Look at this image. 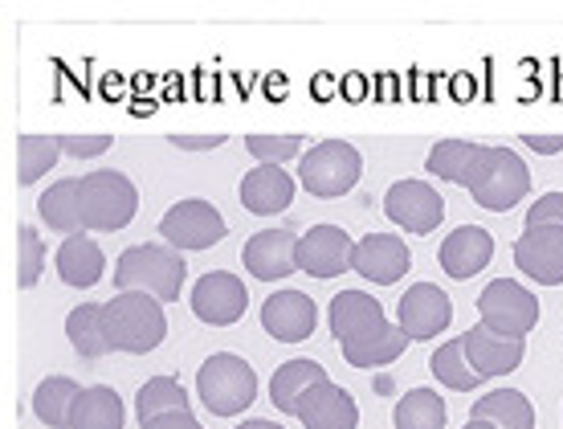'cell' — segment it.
I'll list each match as a JSON object with an SVG mask.
<instances>
[{"label": "cell", "mask_w": 563, "mask_h": 429, "mask_svg": "<svg viewBox=\"0 0 563 429\" xmlns=\"http://www.w3.org/2000/svg\"><path fill=\"white\" fill-rule=\"evenodd\" d=\"M184 274H188V266H184L180 250H172V245H131L114 262L119 295L123 290H140V295H152L159 302H172L180 295Z\"/></svg>", "instance_id": "1"}, {"label": "cell", "mask_w": 563, "mask_h": 429, "mask_svg": "<svg viewBox=\"0 0 563 429\" xmlns=\"http://www.w3.org/2000/svg\"><path fill=\"white\" fill-rule=\"evenodd\" d=\"M107 336H111V352L143 356V352L159 348L168 336L164 302L140 295V290H123L119 299L107 302Z\"/></svg>", "instance_id": "2"}, {"label": "cell", "mask_w": 563, "mask_h": 429, "mask_svg": "<svg viewBox=\"0 0 563 429\" xmlns=\"http://www.w3.org/2000/svg\"><path fill=\"white\" fill-rule=\"evenodd\" d=\"M82 229L86 233H114L131 226V217L140 209V193L123 172H86L82 180Z\"/></svg>", "instance_id": "3"}, {"label": "cell", "mask_w": 563, "mask_h": 429, "mask_svg": "<svg viewBox=\"0 0 563 429\" xmlns=\"http://www.w3.org/2000/svg\"><path fill=\"white\" fill-rule=\"evenodd\" d=\"M197 397L205 400V409L217 417H233L241 409H250L257 397V376L233 352H217L200 364L197 372Z\"/></svg>", "instance_id": "4"}, {"label": "cell", "mask_w": 563, "mask_h": 429, "mask_svg": "<svg viewBox=\"0 0 563 429\" xmlns=\"http://www.w3.org/2000/svg\"><path fill=\"white\" fill-rule=\"evenodd\" d=\"M470 193L482 209L490 213H507L515 209L527 193H531V172L510 147H486L482 160L474 164V176H470Z\"/></svg>", "instance_id": "5"}, {"label": "cell", "mask_w": 563, "mask_h": 429, "mask_svg": "<svg viewBox=\"0 0 563 429\" xmlns=\"http://www.w3.org/2000/svg\"><path fill=\"white\" fill-rule=\"evenodd\" d=\"M360 172H364V160L355 152L352 143L343 140H323L314 143L302 164H298V180L307 188L310 197H343V193H352L355 180H360Z\"/></svg>", "instance_id": "6"}, {"label": "cell", "mask_w": 563, "mask_h": 429, "mask_svg": "<svg viewBox=\"0 0 563 429\" xmlns=\"http://www.w3.org/2000/svg\"><path fill=\"white\" fill-rule=\"evenodd\" d=\"M478 315L482 323L498 336L527 340V331H536L539 323V299L515 278H494L478 295Z\"/></svg>", "instance_id": "7"}, {"label": "cell", "mask_w": 563, "mask_h": 429, "mask_svg": "<svg viewBox=\"0 0 563 429\" xmlns=\"http://www.w3.org/2000/svg\"><path fill=\"white\" fill-rule=\"evenodd\" d=\"M159 233H164V242L172 250H209L225 238V217L212 209L209 200L200 197H188V200H176L164 221H159Z\"/></svg>", "instance_id": "8"}, {"label": "cell", "mask_w": 563, "mask_h": 429, "mask_svg": "<svg viewBox=\"0 0 563 429\" xmlns=\"http://www.w3.org/2000/svg\"><path fill=\"white\" fill-rule=\"evenodd\" d=\"M384 213L393 226L409 229V233H433L445 221V200L424 180H396L384 197Z\"/></svg>", "instance_id": "9"}, {"label": "cell", "mask_w": 563, "mask_h": 429, "mask_svg": "<svg viewBox=\"0 0 563 429\" xmlns=\"http://www.w3.org/2000/svg\"><path fill=\"white\" fill-rule=\"evenodd\" d=\"M352 262H355V242L347 229L310 226L298 238V271H307L310 278H339L343 271H352Z\"/></svg>", "instance_id": "10"}, {"label": "cell", "mask_w": 563, "mask_h": 429, "mask_svg": "<svg viewBox=\"0 0 563 429\" xmlns=\"http://www.w3.org/2000/svg\"><path fill=\"white\" fill-rule=\"evenodd\" d=\"M245 307H250V290H245V283H241L238 274L212 271L192 286V311H197V319L209 323V328L238 323L241 315H245Z\"/></svg>", "instance_id": "11"}, {"label": "cell", "mask_w": 563, "mask_h": 429, "mask_svg": "<svg viewBox=\"0 0 563 429\" xmlns=\"http://www.w3.org/2000/svg\"><path fill=\"white\" fill-rule=\"evenodd\" d=\"M241 262L245 271L262 278V283H274V278H286V274L298 271V233L295 229H262L254 233L245 250H241Z\"/></svg>", "instance_id": "12"}, {"label": "cell", "mask_w": 563, "mask_h": 429, "mask_svg": "<svg viewBox=\"0 0 563 429\" xmlns=\"http://www.w3.org/2000/svg\"><path fill=\"white\" fill-rule=\"evenodd\" d=\"M400 331L409 336V340H433L437 331L450 328L453 319V302L450 295L433 283H417L405 290V299H400Z\"/></svg>", "instance_id": "13"}, {"label": "cell", "mask_w": 563, "mask_h": 429, "mask_svg": "<svg viewBox=\"0 0 563 429\" xmlns=\"http://www.w3.org/2000/svg\"><path fill=\"white\" fill-rule=\"evenodd\" d=\"M352 271L364 274L367 283L393 286L405 278V271H412V254L396 233H367L364 242H355Z\"/></svg>", "instance_id": "14"}, {"label": "cell", "mask_w": 563, "mask_h": 429, "mask_svg": "<svg viewBox=\"0 0 563 429\" xmlns=\"http://www.w3.org/2000/svg\"><path fill=\"white\" fill-rule=\"evenodd\" d=\"M515 266L539 286H560L563 283V229L543 226L527 229L515 242Z\"/></svg>", "instance_id": "15"}, {"label": "cell", "mask_w": 563, "mask_h": 429, "mask_svg": "<svg viewBox=\"0 0 563 429\" xmlns=\"http://www.w3.org/2000/svg\"><path fill=\"white\" fill-rule=\"evenodd\" d=\"M314 299L302 295V290H278L262 302V328L282 343H302L314 331Z\"/></svg>", "instance_id": "16"}, {"label": "cell", "mask_w": 563, "mask_h": 429, "mask_svg": "<svg viewBox=\"0 0 563 429\" xmlns=\"http://www.w3.org/2000/svg\"><path fill=\"white\" fill-rule=\"evenodd\" d=\"M298 421L307 429H355L360 426V409L347 388H339L335 381L314 385L307 397L298 400Z\"/></svg>", "instance_id": "17"}, {"label": "cell", "mask_w": 563, "mask_h": 429, "mask_svg": "<svg viewBox=\"0 0 563 429\" xmlns=\"http://www.w3.org/2000/svg\"><path fill=\"white\" fill-rule=\"evenodd\" d=\"M462 340H465V356H470V364H474L482 376H507V372L519 369L522 356H527V343L510 340V336H498V331H490L486 323L470 328Z\"/></svg>", "instance_id": "18"}, {"label": "cell", "mask_w": 563, "mask_h": 429, "mask_svg": "<svg viewBox=\"0 0 563 429\" xmlns=\"http://www.w3.org/2000/svg\"><path fill=\"white\" fill-rule=\"evenodd\" d=\"M494 257V238L482 226H457L441 242V271L450 278H474L478 271H486Z\"/></svg>", "instance_id": "19"}, {"label": "cell", "mask_w": 563, "mask_h": 429, "mask_svg": "<svg viewBox=\"0 0 563 429\" xmlns=\"http://www.w3.org/2000/svg\"><path fill=\"white\" fill-rule=\"evenodd\" d=\"M290 200H295V180L278 164H257L254 172H245V180H241V205L250 213L274 217L282 209H290Z\"/></svg>", "instance_id": "20"}, {"label": "cell", "mask_w": 563, "mask_h": 429, "mask_svg": "<svg viewBox=\"0 0 563 429\" xmlns=\"http://www.w3.org/2000/svg\"><path fill=\"white\" fill-rule=\"evenodd\" d=\"M343 348V360L352 364V369H380V364H393L396 356H405V348H409V336L400 331V323H376V328L360 331L352 340L339 343Z\"/></svg>", "instance_id": "21"}, {"label": "cell", "mask_w": 563, "mask_h": 429, "mask_svg": "<svg viewBox=\"0 0 563 429\" xmlns=\"http://www.w3.org/2000/svg\"><path fill=\"white\" fill-rule=\"evenodd\" d=\"M102 271H107V257H102V250H99L95 238L74 233V238L62 242V250H57V278H62L66 286L86 290V286L99 283Z\"/></svg>", "instance_id": "22"}, {"label": "cell", "mask_w": 563, "mask_h": 429, "mask_svg": "<svg viewBox=\"0 0 563 429\" xmlns=\"http://www.w3.org/2000/svg\"><path fill=\"white\" fill-rule=\"evenodd\" d=\"M376 323H384L380 299H372L364 290H339L331 299V336H335V343L352 340V336L376 328Z\"/></svg>", "instance_id": "23"}, {"label": "cell", "mask_w": 563, "mask_h": 429, "mask_svg": "<svg viewBox=\"0 0 563 429\" xmlns=\"http://www.w3.org/2000/svg\"><path fill=\"white\" fill-rule=\"evenodd\" d=\"M323 381H331L323 364H314V360H286L274 372V381H269V400L278 405L282 414H298V400L307 397L314 385H323Z\"/></svg>", "instance_id": "24"}, {"label": "cell", "mask_w": 563, "mask_h": 429, "mask_svg": "<svg viewBox=\"0 0 563 429\" xmlns=\"http://www.w3.org/2000/svg\"><path fill=\"white\" fill-rule=\"evenodd\" d=\"M66 336H70L74 352L86 360H99L111 352V336H107V302H82L74 307L66 319Z\"/></svg>", "instance_id": "25"}, {"label": "cell", "mask_w": 563, "mask_h": 429, "mask_svg": "<svg viewBox=\"0 0 563 429\" xmlns=\"http://www.w3.org/2000/svg\"><path fill=\"white\" fill-rule=\"evenodd\" d=\"M474 421H490L498 429H536V405L522 397L519 388H498L486 393L474 405Z\"/></svg>", "instance_id": "26"}, {"label": "cell", "mask_w": 563, "mask_h": 429, "mask_svg": "<svg viewBox=\"0 0 563 429\" xmlns=\"http://www.w3.org/2000/svg\"><path fill=\"white\" fill-rule=\"evenodd\" d=\"M37 213L54 233H86L82 229V185L78 180H57L54 188H45V197L37 200Z\"/></svg>", "instance_id": "27"}, {"label": "cell", "mask_w": 563, "mask_h": 429, "mask_svg": "<svg viewBox=\"0 0 563 429\" xmlns=\"http://www.w3.org/2000/svg\"><path fill=\"white\" fill-rule=\"evenodd\" d=\"M70 429H123V400L107 385L82 388L74 400Z\"/></svg>", "instance_id": "28"}, {"label": "cell", "mask_w": 563, "mask_h": 429, "mask_svg": "<svg viewBox=\"0 0 563 429\" xmlns=\"http://www.w3.org/2000/svg\"><path fill=\"white\" fill-rule=\"evenodd\" d=\"M482 143H470V140H441L429 152V160H424V168L433 172V176H441V180H450V185H462L470 188V176H474V164L482 160Z\"/></svg>", "instance_id": "29"}, {"label": "cell", "mask_w": 563, "mask_h": 429, "mask_svg": "<svg viewBox=\"0 0 563 429\" xmlns=\"http://www.w3.org/2000/svg\"><path fill=\"white\" fill-rule=\"evenodd\" d=\"M78 393L82 388L74 385L70 376H45L42 385L33 388V414H37V421H45L49 429H70Z\"/></svg>", "instance_id": "30"}, {"label": "cell", "mask_w": 563, "mask_h": 429, "mask_svg": "<svg viewBox=\"0 0 563 429\" xmlns=\"http://www.w3.org/2000/svg\"><path fill=\"white\" fill-rule=\"evenodd\" d=\"M445 397H437L433 388H409L405 397L396 400L393 426L396 429H445Z\"/></svg>", "instance_id": "31"}, {"label": "cell", "mask_w": 563, "mask_h": 429, "mask_svg": "<svg viewBox=\"0 0 563 429\" xmlns=\"http://www.w3.org/2000/svg\"><path fill=\"white\" fill-rule=\"evenodd\" d=\"M57 156H66L57 135H37V131L21 135L16 140V180L21 185H37L45 172L57 164Z\"/></svg>", "instance_id": "32"}, {"label": "cell", "mask_w": 563, "mask_h": 429, "mask_svg": "<svg viewBox=\"0 0 563 429\" xmlns=\"http://www.w3.org/2000/svg\"><path fill=\"white\" fill-rule=\"evenodd\" d=\"M429 369H433V376L441 385L457 388V393H470V388H478L482 381H486V376L470 364V356H465V340L441 343L433 356H429Z\"/></svg>", "instance_id": "33"}, {"label": "cell", "mask_w": 563, "mask_h": 429, "mask_svg": "<svg viewBox=\"0 0 563 429\" xmlns=\"http://www.w3.org/2000/svg\"><path fill=\"white\" fill-rule=\"evenodd\" d=\"M184 409H188V397H184L180 381H172V376H152V381L140 388V397H135L140 426H143V421H152V417L184 414Z\"/></svg>", "instance_id": "34"}, {"label": "cell", "mask_w": 563, "mask_h": 429, "mask_svg": "<svg viewBox=\"0 0 563 429\" xmlns=\"http://www.w3.org/2000/svg\"><path fill=\"white\" fill-rule=\"evenodd\" d=\"M42 266H45V245H42V238H37V229L21 226L16 229V286H21V290L37 286Z\"/></svg>", "instance_id": "35"}, {"label": "cell", "mask_w": 563, "mask_h": 429, "mask_svg": "<svg viewBox=\"0 0 563 429\" xmlns=\"http://www.w3.org/2000/svg\"><path fill=\"white\" fill-rule=\"evenodd\" d=\"M302 135H245V147L257 164H286V160L302 156Z\"/></svg>", "instance_id": "36"}, {"label": "cell", "mask_w": 563, "mask_h": 429, "mask_svg": "<svg viewBox=\"0 0 563 429\" xmlns=\"http://www.w3.org/2000/svg\"><path fill=\"white\" fill-rule=\"evenodd\" d=\"M62 152L74 160H99L102 152H111L114 135H57Z\"/></svg>", "instance_id": "37"}, {"label": "cell", "mask_w": 563, "mask_h": 429, "mask_svg": "<svg viewBox=\"0 0 563 429\" xmlns=\"http://www.w3.org/2000/svg\"><path fill=\"white\" fill-rule=\"evenodd\" d=\"M543 226L563 229V193H548V197H539L536 205H531L527 229H543Z\"/></svg>", "instance_id": "38"}, {"label": "cell", "mask_w": 563, "mask_h": 429, "mask_svg": "<svg viewBox=\"0 0 563 429\" xmlns=\"http://www.w3.org/2000/svg\"><path fill=\"white\" fill-rule=\"evenodd\" d=\"M229 135H168L172 147H180V152H209V147H221Z\"/></svg>", "instance_id": "39"}, {"label": "cell", "mask_w": 563, "mask_h": 429, "mask_svg": "<svg viewBox=\"0 0 563 429\" xmlns=\"http://www.w3.org/2000/svg\"><path fill=\"white\" fill-rule=\"evenodd\" d=\"M140 429H200V421L188 409L184 414H164V417H152V421H143Z\"/></svg>", "instance_id": "40"}, {"label": "cell", "mask_w": 563, "mask_h": 429, "mask_svg": "<svg viewBox=\"0 0 563 429\" xmlns=\"http://www.w3.org/2000/svg\"><path fill=\"white\" fill-rule=\"evenodd\" d=\"M536 156H555V152H563V135H536V131H527V135H519Z\"/></svg>", "instance_id": "41"}, {"label": "cell", "mask_w": 563, "mask_h": 429, "mask_svg": "<svg viewBox=\"0 0 563 429\" xmlns=\"http://www.w3.org/2000/svg\"><path fill=\"white\" fill-rule=\"evenodd\" d=\"M238 429H282V426H274V421H262V417H257V421H241Z\"/></svg>", "instance_id": "42"}, {"label": "cell", "mask_w": 563, "mask_h": 429, "mask_svg": "<svg viewBox=\"0 0 563 429\" xmlns=\"http://www.w3.org/2000/svg\"><path fill=\"white\" fill-rule=\"evenodd\" d=\"M465 429H498V426H490V421H474V417H470V421H465Z\"/></svg>", "instance_id": "43"}]
</instances>
